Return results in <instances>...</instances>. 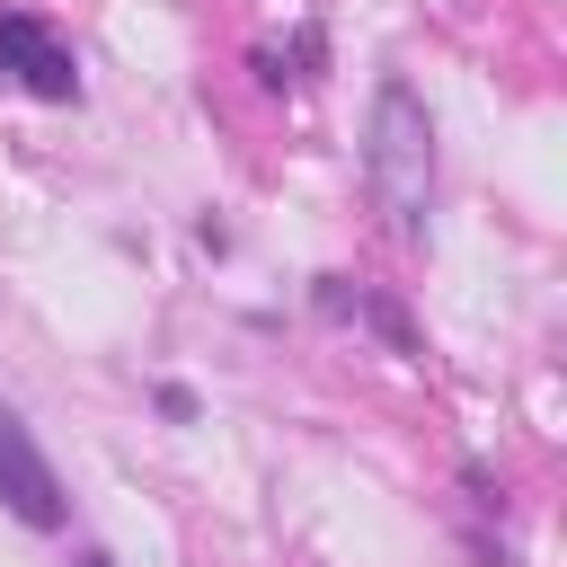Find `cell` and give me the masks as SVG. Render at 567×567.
Returning <instances> with one entry per match:
<instances>
[{
	"instance_id": "obj_1",
	"label": "cell",
	"mask_w": 567,
	"mask_h": 567,
	"mask_svg": "<svg viewBox=\"0 0 567 567\" xmlns=\"http://www.w3.org/2000/svg\"><path fill=\"white\" fill-rule=\"evenodd\" d=\"M363 168H372L381 213H390L399 230H416V221H425V195H434V124H425V106H416V89H408V80H390V89L372 97Z\"/></svg>"
},
{
	"instance_id": "obj_2",
	"label": "cell",
	"mask_w": 567,
	"mask_h": 567,
	"mask_svg": "<svg viewBox=\"0 0 567 567\" xmlns=\"http://www.w3.org/2000/svg\"><path fill=\"white\" fill-rule=\"evenodd\" d=\"M0 80L27 89V97H44V106H71L80 97V62H71V44L35 9H0Z\"/></svg>"
},
{
	"instance_id": "obj_3",
	"label": "cell",
	"mask_w": 567,
	"mask_h": 567,
	"mask_svg": "<svg viewBox=\"0 0 567 567\" xmlns=\"http://www.w3.org/2000/svg\"><path fill=\"white\" fill-rule=\"evenodd\" d=\"M0 505H9L27 532H53V523H62V478H53V461L35 452V434H27L18 408H0Z\"/></svg>"
},
{
	"instance_id": "obj_4",
	"label": "cell",
	"mask_w": 567,
	"mask_h": 567,
	"mask_svg": "<svg viewBox=\"0 0 567 567\" xmlns=\"http://www.w3.org/2000/svg\"><path fill=\"white\" fill-rule=\"evenodd\" d=\"M71 567H115V558H106V549H80V558H71Z\"/></svg>"
}]
</instances>
